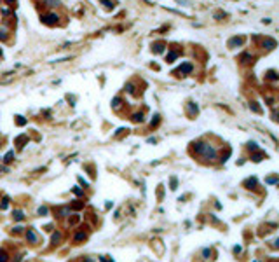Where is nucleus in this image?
Listing matches in <instances>:
<instances>
[{"label": "nucleus", "instance_id": "obj_1", "mask_svg": "<svg viewBox=\"0 0 279 262\" xmlns=\"http://www.w3.org/2000/svg\"><path fill=\"white\" fill-rule=\"evenodd\" d=\"M195 150L201 152V154H206V157L213 159L215 157V150L209 147V145H204V143H195Z\"/></svg>", "mask_w": 279, "mask_h": 262}, {"label": "nucleus", "instance_id": "obj_2", "mask_svg": "<svg viewBox=\"0 0 279 262\" xmlns=\"http://www.w3.org/2000/svg\"><path fill=\"white\" fill-rule=\"evenodd\" d=\"M264 46H265V47H269V49H272V47H276V40H272V38H267L265 42H264Z\"/></svg>", "mask_w": 279, "mask_h": 262}, {"label": "nucleus", "instance_id": "obj_3", "mask_svg": "<svg viewBox=\"0 0 279 262\" xmlns=\"http://www.w3.org/2000/svg\"><path fill=\"white\" fill-rule=\"evenodd\" d=\"M190 70H192V65H188V63H187V65H183V67L180 68V72H183V73H188Z\"/></svg>", "mask_w": 279, "mask_h": 262}, {"label": "nucleus", "instance_id": "obj_4", "mask_svg": "<svg viewBox=\"0 0 279 262\" xmlns=\"http://www.w3.org/2000/svg\"><path fill=\"white\" fill-rule=\"evenodd\" d=\"M241 42H243V38H232L230 42H229V46H239Z\"/></svg>", "mask_w": 279, "mask_h": 262}, {"label": "nucleus", "instance_id": "obj_5", "mask_svg": "<svg viewBox=\"0 0 279 262\" xmlns=\"http://www.w3.org/2000/svg\"><path fill=\"white\" fill-rule=\"evenodd\" d=\"M262 157H264V154H255V156H253V159H255V161H260Z\"/></svg>", "mask_w": 279, "mask_h": 262}, {"label": "nucleus", "instance_id": "obj_6", "mask_svg": "<svg viewBox=\"0 0 279 262\" xmlns=\"http://www.w3.org/2000/svg\"><path fill=\"white\" fill-rule=\"evenodd\" d=\"M174 58H176V52H171V54L168 56V59H169V61H171V59H174Z\"/></svg>", "mask_w": 279, "mask_h": 262}, {"label": "nucleus", "instance_id": "obj_7", "mask_svg": "<svg viewBox=\"0 0 279 262\" xmlns=\"http://www.w3.org/2000/svg\"><path fill=\"white\" fill-rule=\"evenodd\" d=\"M276 246H277V248H279V239H276Z\"/></svg>", "mask_w": 279, "mask_h": 262}]
</instances>
